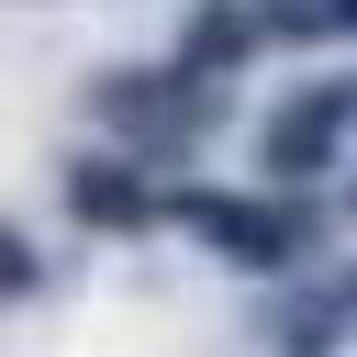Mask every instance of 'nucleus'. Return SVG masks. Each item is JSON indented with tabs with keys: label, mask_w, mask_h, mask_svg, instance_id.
<instances>
[{
	"label": "nucleus",
	"mask_w": 357,
	"mask_h": 357,
	"mask_svg": "<svg viewBox=\"0 0 357 357\" xmlns=\"http://www.w3.org/2000/svg\"><path fill=\"white\" fill-rule=\"evenodd\" d=\"M346 112H357L346 89H312V100H290V112H279V134H268V167H290V178H301V167H324V145L346 134Z\"/></svg>",
	"instance_id": "obj_1"
},
{
	"label": "nucleus",
	"mask_w": 357,
	"mask_h": 357,
	"mask_svg": "<svg viewBox=\"0 0 357 357\" xmlns=\"http://www.w3.org/2000/svg\"><path fill=\"white\" fill-rule=\"evenodd\" d=\"M346 22H357V0H346Z\"/></svg>",
	"instance_id": "obj_2"
}]
</instances>
